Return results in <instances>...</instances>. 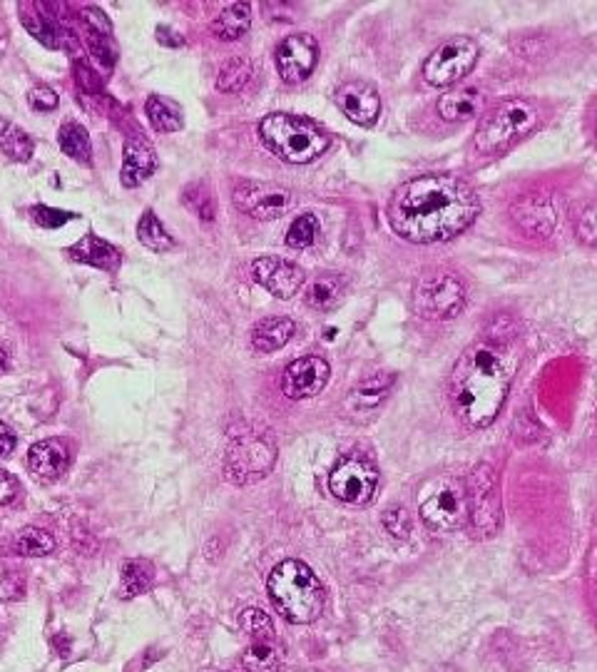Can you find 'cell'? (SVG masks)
<instances>
[{"label": "cell", "instance_id": "1", "mask_svg": "<svg viewBox=\"0 0 597 672\" xmlns=\"http://www.w3.org/2000/svg\"><path fill=\"white\" fill-rule=\"evenodd\" d=\"M478 212L481 200L466 180L446 172H428L398 187L386 217L406 242L436 244L466 232Z\"/></svg>", "mask_w": 597, "mask_h": 672}, {"label": "cell", "instance_id": "2", "mask_svg": "<svg viewBox=\"0 0 597 672\" xmlns=\"http://www.w3.org/2000/svg\"><path fill=\"white\" fill-rule=\"evenodd\" d=\"M518 351L498 339H478L463 349L448 379L453 411L468 429H488L510 394Z\"/></svg>", "mask_w": 597, "mask_h": 672}, {"label": "cell", "instance_id": "3", "mask_svg": "<svg viewBox=\"0 0 597 672\" xmlns=\"http://www.w3.org/2000/svg\"><path fill=\"white\" fill-rule=\"evenodd\" d=\"M267 590L274 608L292 625L314 623L324 610V585L301 560H282L269 573Z\"/></svg>", "mask_w": 597, "mask_h": 672}, {"label": "cell", "instance_id": "4", "mask_svg": "<svg viewBox=\"0 0 597 672\" xmlns=\"http://www.w3.org/2000/svg\"><path fill=\"white\" fill-rule=\"evenodd\" d=\"M259 137L279 160L289 165H309L331 145V137L316 122L289 112H269L259 122Z\"/></svg>", "mask_w": 597, "mask_h": 672}, {"label": "cell", "instance_id": "5", "mask_svg": "<svg viewBox=\"0 0 597 672\" xmlns=\"http://www.w3.org/2000/svg\"><path fill=\"white\" fill-rule=\"evenodd\" d=\"M540 127V110L525 98H510L496 105L478 122L473 147L481 155H500Z\"/></svg>", "mask_w": 597, "mask_h": 672}, {"label": "cell", "instance_id": "6", "mask_svg": "<svg viewBox=\"0 0 597 672\" xmlns=\"http://www.w3.org/2000/svg\"><path fill=\"white\" fill-rule=\"evenodd\" d=\"M418 513L431 531L453 533L468 521L466 483L453 476H441L423 488Z\"/></svg>", "mask_w": 597, "mask_h": 672}, {"label": "cell", "instance_id": "7", "mask_svg": "<svg viewBox=\"0 0 597 672\" xmlns=\"http://www.w3.org/2000/svg\"><path fill=\"white\" fill-rule=\"evenodd\" d=\"M468 523L478 538H493L503 518L500 481L491 463H478L466 481Z\"/></svg>", "mask_w": 597, "mask_h": 672}, {"label": "cell", "instance_id": "8", "mask_svg": "<svg viewBox=\"0 0 597 672\" xmlns=\"http://www.w3.org/2000/svg\"><path fill=\"white\" fill-rule=\"evenodd\" d=\"M277 463V446L262 434H239L229 441L224 456V476L234 486H249L267 476Z\"/></svg>", "mask_w": 597, "mask_h": 672}, {"label": "cell", "instance_id": "9", "mask_svg": "<svg viewBox=\"0 0 597 672\" xmlns=\"http://www.w3.org/2000/svg\"><path fill=\"white\" fill-rule=\"evenodd\" d=\"M413 307L418 317L433 319V322L458 317L466 307V284L453 272L423 274L413 292Z\"/></svg>", "mask_w": 597, "mask_h": 672}, {"label": "cell", "instance_id": "10", "mask_svg": "<svg viewBox=\"0 0 597 672\" xmlns=\"http://www.w3.org/2000/svg\"><path fill=\"white\" fill-rule=\"evenodd\" d=\"M481 58V45L468 35H456L438 45L423 63V78L433 88H448L466 78Z\"/></svg>", "mask_w": 597, "mask_h": 672}, {"label": "cell", "instance_id": "11", "mask_svg": "<svg viewBox=\"0 0 597 672\" xmlns=\"http://www.w3.org/2000/svg\"><path fill=\"white\" fill-rule=\"evenodd\" d=\"M242 630L249 635V648L244 650L242 665L247 672H279L282 650L277 643V630L272 618L259 608H247L239 618Z\"/></svg>", "mask_w": 597, "mask_h": 672}, {"label": "cell", "instance_id": "12", "mask_svg": "<svg viewBox=\"0 0 597 672\" xmlns=\"http://www.w3.org/2000/svg\"><path fill=\"white\" fill-rule=\"evenodd\" d=\"M510 222L528 242H545L560 224V207L550 192H528L510 205Z\"/></svg>", "mask_w": 597, "mask_h": 672}, {"label": "cell", "instance_id": "13", "mask_svg": "<svg viewBox=\"0 0 597 672\" xmlns=\"http://www.w3.org/2000/svg\"><path fill=\"white\" fill-rule=\"evenodd\" d=\"M376 483H379V471L366 458L359 456L341 458L329 473L331 496L339 498L341 503H349V506L369 503L374 498Z\"/></svg>", "mask_w": 597, "mask_h": 672}, {"label": "cell", "instance_id": "14", "mask_svg": "<svg viewBox=\"0 0 597 672\" xmlns=\"http://www.w3.org/2000/svg\"><path fill=\"white\" fill-rule=\"evenodd\" d=\"M232 202L237 210L254 220H277L292 205V192L287 187L267 185V182H244L234 190Z\"/></svg>", "mask_w": 597, "mask_h": 672}, {"label": "cell", "instance_id": "15", "mask_svg": "<svg viewBox=\"0 0 597 672\" xmlns=\"http://www.w3.org/2000/svg\"><path fill=\"white\" fill-rule=\"evenodd\" d=\"M279 78L287 85H299L314 73L319 63V43L309 33H294L279 43L277 48Z\"/></svg>", "mask_w": 597, "mask_h": 672}, {"label": "cell", "instance_id": "16", "mask_svg": "<svg viewBox=\"0 0 597 672\" xmlns=\"http://www.w3.org/2000/svg\"><path fill=\"white\" fill-rule=\"evenodd\" d=\"M252 279L277 299H292L304 287V269L282 257H259L252 262Z\"/></svg>", "mask_w": 597, "mask_h": 672}, {"label": "cell", "instance_id": "17", "mask_svg": "<svg viewBox=\"0 0 597 672\" xmlns=\"http://www.w3.org/2000/svg\"><path fill=\"white\" fill-rule=\"evenodd\" d=\"M329 364L321 356H301V359L292 361L282 374V391L287 399L304 401L311 396L321 394L329 381Z\"/></svg>", "mask_w": 597, "mask_h": 672}, {"label": "cell", "instance_id": "18", "mask_svg": "<svg viewBox=\"0 0 597 672\" xmlns=\"http://www.w3.org/2000/svg\"><path fill=\"white\" fill-rule=\"evenodd\" d=\"M334 103L354 125L361 127H371L381 115L379 93L361 80H349V83L339 85L334 93Z\"/></svg>", "mask_w": 597, "mask_h": 672}, {"label": "cell", "instance_id": "19", "mask_svg": "<svg viewBox=\"0 0 597 672\" xmlns=\"http://www.w3.org/2000/svg\"><path fill=\"white\" fill-rule=\"evenodd\" d=\"M157 170V152L145 137L132 135L125 140V150H122V170L120 182L122 187H140L142 182L150 180Z\"/></svg>", "mask_w": 597, "mask_h": 672}, {"label": "cell", "instance_id": "20", "mask_svg": "<svg viewBox=\"0 0 597 672\" xmlns=\"http://www.w3.org/2000/svg\"><path fill=\"white\" fill-rule=\"evenodd\" d=\"M28 468L40 481H58L70 468V446L63 439H45L30 446Z\"/></svg>", "mask_w": 597, "mask_h": 672}, {"label": "cell", "instance_id": "21", "mask_svg": "<svg viewBox=\"0 0 597 672\" xmlns=\"http://www.w3.org/2000/svg\"><path fill=\"white\" fill-rule=\"evenodd\" d=\"M486 105V95L481 93L473 85H461V88H453L448 93H443L438 98V117L446 122H468L473 117H478Z\"/></svg>", "mask_w": 597, "mask_h": 672}, {"label": "cell", "instance_id": "22", "mask_svg": "<svg viewBox=\"0 0 597 672\" xmlns=\"http://www.w3.org/2000/svg\"><path fill=\"white\" fill-rule=\"evenodd\" d=\"M70 259L80 264H90V267L102 269V272H117L122 264V252L115 247V244L105 242L100 239L98 234H85L80 242H75L73 247L68 249Z\"/></svg>", "mask_w": 597, "mask_h": 672}, {"label": "cell", "instance_id": "23", "mask_svg": "<svg viewBox=\"0 0 597 672\" xmlns=\"http://www.w3.org/2000/svg\"><path fill=\"white\" fill-rule=\"evenodd\" d=\"M20 15H23V25L28 28V33L33 35L35 40H40L45 48H53V50H73L75 48L73 35H70L63 25L50 20L48 15L30 13V5H23V13Z\"/></svg>", "mask_w": 597, "mask_h": 672}, {"label": "cell", "instance_id": "24", "mask_svg": "<svg viewBox=\"0 0 597 672\" xmlns=\"http://www.w3.org/2000/svg\"><path fill=\"white\" fill-rule=\"evenodd\" d=\"M294 332H297V324L289 317H269L262 319L257 327L252 329V349L259 354H274L282 346L289 344Z\"/></svg>", "mask_w": 597, "mask_h": 672}, {"label": "cell", "instance_id": "25", "mask_svg": "<svg viewBox=\"0 0 597 672\" xmlns=\"http://www.w3.org/2000/svg\"><path fill=\"white\" fill-rule=\"evenodd\" d=\"M252 28V5L249 3H229L227 8L219 10L217 18L212 20L209 30L219 40H237Z\"/></svg>", "mask_w": 597, "mask_h": 672}, {"label": "cell", "instance_id": "26", "mask_svg": "<svg viewBox=\"0 0 597 672\" xmlns=\"http://www.w3.org/2000/svg\"><path fill=\"white\" fill-rule=\"evenodd\" d=\"M155 583V565L145 558H132L122 565L120 575V598L130 600L135 595L147 593Z\"/></svg>", "mask_w": 597, "mask_h": 672}, {"label": "cell", "instance_id": "27", "mask_svg": "<svg viewBox=\"0 0 597 672\" xmlns=\"http://www.w3.org/2000/svg\"><path fill=\"white\" fill-rule=\"evenodd\" d=\"M145 112L150 117V125L157 132H177L185 125V117H182V108L175 100L165 98V95H150L145 103Z\"/></svg>", "mask_w": 597, "mask_h": 672}, {"label": "cell", "instance_id": "28", "mask_svg": "<svg viewBox=\"0 0 597 672\" xmlns=\"http://www.w3.org/2000/svg\"><path fill=\"white\" fill-rule=\"evenodd\" d=\"M58 145L70 160L80 162V165H90L93 162V142H90L88 130L78 122H65L58 130Z\"/></svg>", "mask_w": 597, "mask_h": 672}, {"label": "cell", "instance_id": "29", "mask_svg": "<svg viewBox=\"0 0 597 672\" xmlns=\"http://www.w3.org/2000/svg\"><path fill=\"white\" fill-rule=\"evenodd\" d=\"M33 150L35 145L28 132L0 117V152L13 162H28L33 157Z\"/></svg>", "mask_w": 597, "mask_h": 672}, {"label": "cell", "instance_id": "30", "mask_svg": "<svg viewBox=\"0 0 597 672\" xmlns=\"http://www.w3.org/2000/svg\"><path fill=\"white\" fill-rule=\"evenodd\" d=\"M55 551V538L50 536L48 531L35 526H25L20 528L18 536L13 538V553L15 556H25V558H38V556H48V553Z\"/></svg>", "mask_w": 597, "mask_h": 672}, {"label": "cell", "instance_id": "31", "mask_svg": "<svg viewBox=\"0 0 597 672\" xmlns=\"http://www.w3.org/2000/svg\"><path fill=\"white\" fill-rule=\"evenodd\" d=\"M137 239H140L147 249L160 254L170 252V249L175 247L172 234L167 232L165 224L160 222V217H157L152 210H145V215L140 217V224H137Z\"/></svg>", "mask_w": 597, "mask_h": 672}, {"label": "cell", "instance_id": "32", "mask_svg": "<svg viewBox=\"0 0 597 672\" xmlns=\"http://www.w3.org/2000/svg\"><path fill=\"white\" fill-rule=\"evenodd\" d=\"M341 292H344V284L339 277H319L311 282V287L306 289V304L311 309H319V312H329L339 304Z\"/></svg>", "mask_w": 597, "mask_h": 672}, {"label": "cell", "instance_id": "33", "mask_svg": "<svg viewBox=\"0 0 597 672\" xmlns=\"http://www.w3.org/2000/svg\"><path fill=\"white\" fill-rule=\"evenodd\" d=\"M252 63L242 55H234L229 58L227 63L219 68V78H217V88L222 93H239V90L247 88V83L252 80Z\"/></svg>", "mask_w": 597, "mask_h": 672}, {"label": "cell", "instance_id": "34", "mask_svg": "<svg viewBox=\"0 0 597 672\" xmlns=\"http://www.w3.org/2000/svg\"><path fill=\"white\" fill-rule=\"evenodd\" d=\"M391 386H394V376L391 374L371 376V379H366L364 384L356 386L354 394H351V404H356L359 409H374L381 399H386Z\"/></svg>", "mask_w": 597, "mask_h": 672}, {"label": "cell", "instance_id": "35", "mask_svg": "<svg viewBox=\"0 0 597 672\" xmlns=\"http://www.w3.org/2000/svg\"><path fill=\"white\" fill-rule=\"evenodd\" d=\"M319 234H321L319 220H316V215L306 212V215H299L297 220L292 222V227L287 229V244L292 249H309L314 247Z\"/></svg>", "mask_w": 597, "mask_h": 672}, {"label": "cell", "instance_id": "36", "mask_svg": "<svg viewBox=\"0 0 597 672\" xmlns=\"http://www.w3.org/2000/svg\"><path fill=\"white\" fill-rule=\"evenodd\" d=\"M575 234H578V239L585 247L597 249V200L583 207L578 222H575Z\"/></svg>", "mask_w": 597, "mask_h": 672}, {"label": "cell", "instance_id": "37", "mask_svg": "<svg viewBox=\"0 0 597 672\" xmlns=\"http://www.w3.org/2000/svg\"><path fill=\"white\" fill-rule=\"evenodd\" d=\"M185 205L190 207L197 217H202V220H207V222L214 220V202H212V195H209V190L204 185L187 187Z\"/></svg>", "mask_w": 597, "mask_h": 672}, {"label": "cell", "instance_id": "38", "mask_svg": "<svg viewBox=\"0 0 597 672\" xmlns=\"http://www.w3.org/2000/svg\"><path fill=\"white\" fill-rule=\"evenodd\" d=\"M88 48H90V53L95 55V60H98L102 68H105V70L115 68L117 55H120L115 40L107 38V35H88Z\"/></svg>", "mask_w": 597, "mask_h": 672}, {"label": "cell", "instance_id": "39", "mask_svg": "<svg viewBox=\"0 0 597 672\" xmlns=\"http://www.w3.org/2000/svg\"><path fill=\"white\" fill-rule=\"evenodd\" d=\"M30 217H33L35 224H40L43 229H58L63 227V224H68L73 220V212H65V210H55V207H48V205H38L30 210Z\"/></svg>", "mask_w": 597, "mask_h": 672}, {"label": "cell", "instance_id": "40", "mask_svg": "<svg viewBox=\"0 0 597 672\" xmlns=\"http://www.w3.org/2000/svg\"><path fill=\"white\" fill-rule=\"evenodd\" d=\"M80 23L88 35H107L112 38V23L100 8H83L80 10Z\"/></svg>", "mask_w": 597, "mask_h": 672}, {"label": "cell", "instance_id": "41", "mask_svg": "<svg viewBox=\"0 0 597 672\" xmlns=\"http://www.w3.org/2000/svg\"><path fill=\"white\" fill-rule=\"evenodd\" d=\"M381 523H384L386 533L391 538H398V541L408 538V533H411V518H408V513L403 508H389L384 513V518H381Z\"/></svg>", "mask_w": 597, "mask_h": 672}, {"label": "cell", "instance_id": "42", "mask_svg": "<svg viewBox=\"0 0 597 672\" xmlns=\"http://www.w3.org/2000/svg\"><path fill=\"white\" fill-rule=\"evenodd\" d=\"M28 103L30 108L40 112L55 110L58 108V93H55L53 88H48V85H35V88L28 93Z\"/></svg>", "mask_w": 597, "mask_h": 672}, {"label": "cell", "instance_id": "43", "mask_svg": "<svg viewBox=\"0 0 597 672\" xmlns=\"http://www.w3.org/2000/svg\"><path fill=\"white\" fill-rule=\"evenodd\" d=\"M18 481H15L13 476H10L8 471H3L0 468V506H8L10 501H15V496H18Z\"/></svg>", "mask_w": 597, "mask_h": 672}, {"label": "cell", "instance_id": "44", "mask_svg": "<svg viewBox=\"0 0 597 672\" xmlns=\"http://www.w3.org/2000/svg\"><path fill=\"white\" fill-rule=\"evenodd\" d=\"M13 448H15V436H13V431H10L8 426H5L3 421H0V458L8 456V453L13 451Z\"/></svg>", "mask_w": 597, "mask_h": 672}, {"label": "cell", "instance_id": "45", "mask_svg": "<svg viewBox=\"0 0 597 672\" xmlns=\"http://www.w3.org/2000/svg\"><path fill=\"white\" fill-rule=\"evenodd\" d=\"M157 40H160L162 45H170V48H180V45H182L180 35H177L175 30L165 28V25H162V28H157Z\"/></svg>", "mask_w": 597, "mask_h": 672}, {"label": "cell", "instance_id": "46", "mask_svg": "<svg viewBox=\"0 0 597 672\" xmlns=\"http://www.w3.org/2000/svg\"><path fill=\"white\" fill-rule=\"evenodd\" d=\"M5 369H8V354H5V349L0 346V374H3Z\"/></svg>", "mask_w": 597, "mask_h": 672}, {"label": "cell", "instance_id": "47", "mask_svg": "<svg viewBox=\"0 0 597 672\" xmlns=\"http://www.w3.org/2000/svg\"><path fill=\"white\" fill-rule=\"evenodd\" d=\"M595 137H597V115H595Z\"/></svg>", "mask_w": 597, "mask_h": 672}]
</instances>
